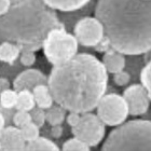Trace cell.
I'll return each mask as SVG.
<instances>
[{
	"label": "cell",
	"mask_w": 151,
	"mask_h": 151,
	"mask_svg": "<svg viewBox=\"0 0 151 151\" xmlns=\"http://www.w3.org/2000/svg\"><path fill=\"white\" fill-rule=\"evenodd\" d=\"M107 70L97 57L77 53L71 60L53 66L47 86L54 103L67 111H93L107 91Z\"/></svg>",
	"instance_id": "obj_1"
},
{
	"label": "cell",
	"mask_w": 151,
	"mask_h": 151,
	"mask_svg": "<svg viewBox=\"0 0 151 151\" xmlns=\"http://www.w3.org/2000/svg\"><path fill=\"white\" fill-rule=\"evenodd\" d=\"M94 13L111 49L124 55L150 51V0H98Z\"/></svg>",
	"instance_id": "obj_2"
},
{
	"label": "cell",
	"mask_w": 151,
	"mask_h": 151,
	"mask_svg": "<svg viewBox=\"0 0 151 151\" xmlns=\"http://www.w3.org/2000/svg\"><path fill=\"white\" fill-rule=\"evenodd\" d=\"M65 27L55 10L43 0H11L10 8L0 16V39L32 52L42 47L50 30Z\"/></svg>",
	"instance_id": "obj_3"
},
{
	"label": "cell",
	"mask_w": 151,
	"mask_h": 151,
	"mask_svg": "<svg viewBox=\"0 0 151 151\" xmlns=\"http://www.w3.org/2000/svg\"><path fill=\"white\" fill-rule=\"evenodd\" d=\"M108 135L101 150H151V123L136 119L121 123Z\"/></svg>",
	"instance_id": "obj_4"
},
{
	"label": "cell",
	"mask_w": 151,
	"mask_h": 151,
	"mask_svg": "<svg viewBox=\"0 0 151 151\" xmlns=\"http://www.w3.org/2000/svg\"><path fill=\"white\" fill-rule=\"evenodd\" d=\"M41 49L49 63L56 66L71 60L78 53L79 43L65 27H58L49 32Z\"/></svg>",
	"instance_id": "obj_5"
},
{
	"label": "cell",
	"mask_w": 151,
	"mask_h": 151,
	"mask_svg": "<svg viewBox=\"0 0 151 151\" xmlns=\"http://www.w3.org/2000/svg\"><path fill=\"white\" fill-rule=\"evenodd\" d=\"M97 116L107 126H118L129 116V108L123 96L116 93L106 94L96 106Z\"/></svg>",
	"instance_id": "obj_6"
},
{
	"label": "cell",
	"mask_w": 151,
	"mask_h": 151,
	"mask_svg": "<svg viewBox=\"0 0 151 151\" xmlns=\"http://www.w3.org/2000/svg\"><path fill=\"white\" fill-rule=\"evenodd\" d=\"M73 135L92 148L96 147L103 142L106 134V125L101 122L97 114L92 111L81 113L77 125L71 127Z\"/></svg>",
	"instance_id": "obj_7"
},
{
	"label": "cell",
	"mask_w": 151,
	"mask_h": 151,
	"mask_svg": "<svg viewBox=\"0 0 151 151\" xmlns=\"http://www.w3.org/2000/svg\"><path fill=\"white\" fill-rule=\"evenodd\" d=\"M73 36L79 44L86 47H93L104 38V27L95 16H85L76 23Z\"/></svg>",
	"instance_id": "obj_8"
},
{
	"label": "cell",
	"mask_w": 151,
	"mask_h": 151,
	"mask_svg": "<svg viewBox=\"0 0 151 151\" xmlns=\"http://www.w3.org/2000/svg\"><path fill=\"white\" fill-rule=\"evenodd\" d=\"M123 98L125 99L129 114L138 116L145 114L149 109L150 93L142 84H132L123 92Z\"/></svg>",
	"instance_id": "obj_9"
},
{
	"label": "cell",
	"mask_w": 151,
	"mask_h": 151,
	"mask_svg": "<svg viewBox=\"0 0 151 151\" xmlns=\"http://www.w3.org/2000/svg\"><path fill=\"white\" fill-rule=\"evenodd\" d=\"M38 84H47V78L41 70L29 68L17 75L13 81V88L15 91L30 90Z\"/></svg>",
	"instance_id": "obj_10"
},
{
	"label": "cell",
	"mask_w": 151,
	"mask_h": 151,
	"mask_svg": "<svg viewBox=\"0 0 151 151\" xmlns=\"http://www.w3.org/2000/svg\"><path fill=\"white\" fill-rule=\"evenodd\" d=\"M0 142L2 150H25V139L22 135L21 129L15 125L4 126L0 133Z\"/></svg>",
	"instance_id": "obj_11"
},
{
	"label": "cell",
	"mask_w": 151,
	"mask_h": 151,
	"mask_svg": "<svg viewBox=\"0 0 151 151\" xmlns=\"http://www.w3.org/2000/svg\"><path fill=\"white\" fill-rule=\"evenodd\" d=\"M101 63L104 65L105 69L107 70V73L112 75L125 68L126 60L124 54L120 53L113 49H109L104 53Z\"/></svg>",
	"instance_id": "obj_12"
},
{
	"label": "cell",
	"mask_w": 151,
	"mask_h": 151,
	"mask_svg": "<svg viewBox=\"0 0 151 151\" xmlns=\"http://www.w3.org/2000/svg\"><path fill=\"white\" fill-rule=\"evenodd\" d=\"M47 6L55 11L75 12L83 9L91 0H43Z\"/></svg>",
	"instance_id": "obj_13"
},
{
	"label": "cell",
	"mask_w": 151,
	"mask_h": 151,
	"mask_svg": "<svg viewBox=\"0 0 151 151\" xmlns=\"http://www.w3.org/2000/svg\"><path fill=\"white\" fill-rule=\"evenodd\" d=\"M34 98H35L36 106L42 108V109H47L54 104L53 96L51 94V91L47 84H38L37 86L32 90Z\"/></svg>",
	"instance_id": "obj_14"
},
{
	"label": "cell",
	"mask_w": 151,
	"mask_h": 151,
	"mask_svg": "<svg viewBox=\"0 0 151 151\" xmlns=\"http://www.w3.org/2000/svg\"><path fill=\"white\" fill-rule=\"evenodd\" d=\"M21 54V49L17 44L10 42V41H3L0 43V62L6 64H13Z\"/></svg>",
	"instance_id": "obj_15"
},
{
	"label": "cell",
	"mask_w": 151,
	"mask_h": 151,
	"mask_svg": "<svg viewBox=\"0 0 151 151\" xmlns=\"http://www.w3.org/2000/svg\"><path fill=\"white\" fill-rule=\"evenodd\" d=\"M67 110L60 105H52L51 107L45 109V122H47L51 126L63 124L66 119Z\"/></svg>",
	"instance_id": "obj_16"
},
{
	"label": "cell",
	"mask_w": 151,
	"mask_h": 151,
	"mask_svg": "<svg viewBox=\"0 0 151 151\" xmlns=\"http://www.w3.org/2000/svg\"><path fill=\"white\" fill-rule=\"evenodd\" d=\"M35 106V98L30 90H21L17 92V99L14 107L16 110L30 111Z\"/></svg>",
	"instance_id": "obj_17"
},
{
	"label": "cell",
	"mask_w": 151,
	"mask_h": 151,
	"mask_svg": "<svg viewBox=\"0 0 151 151\" xmlns=\"http://www.w3.org/2000/svg\"><path fill=\"white\" fill-rule=\"evenodd\" d=\"M25 150H52V151H57L60 150L58 146L50 140L49 138L45 137H38V138L34 139L32 142H26Z\"/></svg>",
	"instance_id": "obj_18"
},
{
	"label": "cell",
	"mask_w": 151,
	"mask_h": 151,
	"mask_svg": "<svg viewBox=\"0 0 151 151\" xmlns=\"http://www.w3.org/2000/svg\"><path fill=\"white\" fill-rule=\"evenodd\" d=\"M17 99V91L14 88H8L0 93V107L6 110H12L15 107Z\"/></svg>",
	"instance_id": "obj_19"
},
{
	"label": "cell",
	"mask_w": 151,
	"mask_h": 151,
	"mask_svg": "<svg viewBox=\"0 0 151 151\" xmlns=\"http://www.w3.org/2000/svg\"><path fill=\"white\" fill-rule=\"evenodd\" d=\"M21 132H22V135L25 139V142H28L40 136V127L36 125L34 122H29L28 124L21 127Z\"/></svg>",
	"instance_id": "obj_20"
},
{
	"label": "cell",
	"mask_w": 151,
	"mask_h": 151,
	"mask_svg": "<svg viewBox=\"0 0 151 151\" xmlns=\"http://www.w3.org/2000/svg\"><path fill=\"white\" fill-rule=\"evenodd\" d=\"M63 150L69 151V150H82V151H88L90 150V147H88L85 142H83L82 140H80L79 138L73 136V138L68 139L64 142L63 147H62Z\"/></svg>",
	"instance_id": "obj_21"
},
{
	"label": "cell",
	"mask_w": 151,
	"mask_h": 151,
	"mask_svg": "<svg viewBox=\"0 0 151 151\" xmlns=\"http://www.w3.org/2000/svg\"><path fill=\"white\" fill-rule=\"evenodd\" d=\"M13 124L16 127H23L24 125L28 124L29 122H32V116L29 111H23V110H16V112L13 114L12 116Z\"/></svg>",
	"instance_id": "obj_22"
},
{
	"label": "cell",
	"mask_w": 151,
	"mask_h": 151,
	"mask_svg": "<svg viewBox=\"0 0 151 151\" xmlns=\"http://www.w3.org/2000/svg\"><path fill=\"white\" fill-rule=\"evenodd\" d=\"M151 64L150 62L146 63V65L142 67V71H140V75H139V78H140V84L144 86V88L151 93Z\"/></svg>",
	"instance_id": "obj_23"
},
{
	"label": "cell",
	"mask_w": 151,
	"mask_h": 151,
	"mask_svg": "<svg viewBox=\"0 0 151 151\" xmlns=\"http://www.w3.org/2000/svg\"><path fill=\"white\" fill-rule=\"evenodd\" d=\"M29 113L32 116V122L35 123L36 125H38L39 127H42L45 124V109L35 106L32 110L29 111Z\"/></svg>",
	"instance_id": "obj_24"
},
{
	"label": "cell",
	"mask_w": 151,
	"mask_h": 151,
	"mask_svg": "<svg viewBox=\"0 0 151 151\" xmlns=\"http://www.w3.org/2000/svg\"><path fill=\"white\" fill-rule=\"evenodd\" d=\"M19 60L21 64L26 67H32V65H35L37 57H36L35 52L29 50H22L21 54H19Z\"/></svg>",
	"instance_id": "obj_25"
},
{
	"label": "cell",
	"mask_w": 151,
	"mask_h": 151,
	"mask_svg": "<svg viewBox=\"0 0 151 151\" xmlns=\"http://www.w3.org/2000/svg\"><path fill=\"white\" fill-rule=\"evenodd\" d=\"M112 80L113 83L118 86H125L129 84V82L131 81V75L127 71L123 69L121 71H118L116 73H112Z\"/></svg>",
	"instance_id": "obj_26"
},
{
	"label": "cell",
	"mask_w": 151,
	"mask_h": 151,
	"mask_svg": "<svg viewBox=\"0 0 151 151\" xmlns=\"http://www.w3.org/2000/svg\"><path fill=\"white\" fill-rule=\"evenodd\" d=\"M80 116H81V113L76 112V111H68L65 120L67 121V123H68V125H69L70 127H73V126L77 125V123L79 122Z\"/></svg>",
	"instance_id": "obj_27"
},
{
	"label": "cell",
	"mask_w": 151,
	"mask_h": 151,
	"mask_svg": "<svg viewBox=\"0 0 151 151\" xmlns=\"http://www.w3.org/2000/svg\"><path fill=\"white\" fill-rule=\"evenodd\" d=\"M95 49V50L97 51V52H106V51H108L109 50V49H111L110 47V44H109V42H108L107 41V39H106V38H103V39H101V41H99V42H98L97 44H96V45H95V47H93Z\"/></svg>",
	"instance_id": "obj_28"
},
{
	"label": "cell",
	"mask_w": 151,
	"mask_h": 151,
	"mask_svg": "<svg viewBox=\"0 0 151 151\" xmlns=\"http://www.w3.org/2000/svg\"><path fill=\"white\" fill-rule=\"evenodd\" d=\"M63 133H64V129H63V126H62V124L51 126V135H52L53 138H55V139L60 138L62 135H63Z\"/></svg>",
	"instance_id": "obj_29"
},
{
	"label": "cell",
	"mask_w": 151,
	"mask_h": 151,
	"mask_svg": "<svg viewBox=\"0 0 151 151\" xmlns=\"http://www.w3.org/2000/svg\"><path fill=\"white\" fill-rule=\"evenodd\" d=\"M10 3L11 0H0V16H2L9 10Z\"/></svg>",
	"instance_id": "obj_30"
},
{
	"label": "cell",
	"mask_w": 151,
	"mask_h": 151,
	"mask_svg": "<svg viewBox=\"0 0 151 151\" xmlns=\"http://www.w3.org/2000/svg\"><path fill=\"white\" fill-rule=\"evenodd\" d=\"M8 88H11V82L6 78L0 77V93L8 90Z\"/></svg>",
	"instance_id": "obj_31"
},
{
	"label": "cell",
	"mask_w": 151,
	"mask_h": 151,
	"mask_svg": "<svg viewBox=\"0 0 151 151\" xmlns=\"http://www.w3.org/2000/svg\"><path fill=\"white\" fill-rule=\"evenodd\" d=\"M4 126H6V116H3V113L0 111V133L4 129Z\"/></svg>",
	"instance_id": "obj_32"
},
{
	"label": "cell",
	"mask_w": 151,
	"mask_h": 151,
	"mask_svg": "<svg viewBox=\"0 0 151 151\" xmlns=\"http://www.w3.org/2000/svg\"><path fill=\"white\" fill-rule=\"evenodd\" d=\"M0 150H2V147H1V142H0Z\"/></svg>",
	"instance_id": "obj_33"
}]
</instances>
